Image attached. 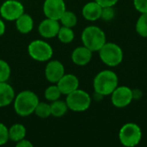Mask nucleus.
<instances>
[{"label": "nucleus", "instance_id": "obj_1", "mask_svg": "<svg viewBox=\"0 0 147 147\" xmlns=\"http://www.w3.org/2000/svg\"><path fill=\"white\" fill-rule=\"evenodd\" d=\"M38 103L39 98L34 92L31 90H23L15 96L14 109L18 115L25 117L34 112Z\"/></svg>", "mask_w": 147, "mask_h": 147}, {"label": "nucleus", "instance_id": "obj_2", "mask_svg": "<svg viewBox=\"0 0 147 147\" xmlns=\"http://www.w3.org/2000/svg\"><path fill=\"white\" fill-rule=\"evenodd\" d=\"M118 86V77L110 70L100 71L94 78L93 87L95 92L105 96L111 95Z\"/></svg>", "mask_w": 147, "mask_h": 147}, {"label": "nucleus", "instance_id": "obj_3", "mask_svg": "<svg viewBox=\"0 0 147 147\" xmlns=\"http://www.w3.org/2000/svg\"><path fill=\"white\" fill-rule=\"evenodd\" d=\"M81 38L84 46L92 52H98L107 42L105 33L96 26L86 27L83 30Z\"/></svg>", "mask_w": 147, "mask_h": 147}, {"label": "nucleus", "instance_id": "obj_4", "mask_svg": "<svg viewBox=\"0 0 147 147\" xmlns=\"http://www.w3.org/2000/svg\"><path fill=\"white\" fill-rule=\"evenodd\" d=\"M102 61L109 66H117L123 59V52L121 47L113 42H106L98 51Z\"/></svg>", "mask_w": 147, "mask_h": 147}, {"label": "nucleus", "instance_id": "obj_5", "mask_svg": "<svg viewBox=\"0 0 147 147\" xmlns=\"http://www.w3.org/2000/svg\"><path fill=\"white\" fill-rule=\"evenodd\" d=\"M141 139V128L135 123L130 122L123 125L119 132V140L124 146H136L140 144Z\"/></svg>", "mask_w": 147, "mask_h": 147}, {"label": "nucleus", "instance_id": "obj_6", "mask_svg": "<svg viewBox=\"0 0 147 147\" xmlns=\"http://www.w3.org/2000/svg\"><path fill=\"white\" fill-rule=\"evenodd\" d=\"M65 102L69 109L75 112H83L90 108L91 98L86 91L77 89L67 95Z\"/></svg>", "mask_w": 147, "mask_h": 147}, {"label": "nucleus", "instance_id": "obj_7", "mask_svg": "<svg viewBox=\"0 0 147 147\" xmlns=\"http://www.w3.org/2000/svg\"><path fill=\"white\" fill-rule=\"evenodd\" d=\"M28 53L29 56L40 62H44L49 60L53 53L52 47L46 41L36 40L30 42L28 47Z\"/></svg>", "mask_w": 147, "mask_h": 147}, {"label": "nucleus", "instance_id": "obj_8", "mask_svg": "<svg viewBox=\"0 0 147 147\" xmlns=\"http://www.w3.org/2000/svg\"><path fill=\"white\" fill-rule=\"evenodd\" d=\"M23 13V5L16 0H7L0 7V15L7 21H16Z\"/></svg>", "mask_w": 147, "mask_h": 147}, {"label": "nucleus", "instance_id": "obj_9", "mask_svg": "<svg viewBox=\"0 0 147 147\" xmlns=\"http://www.w3.org/2000/svg\"><path fill=\"white\" fill-rule=\"evenodd\" d=\"M133 100V90L127 86H117L111 94L112 104L119 109L128 106Z\"/></svg>", "mask_w": 147, "mask_h": 147}, {"label": "nucleus", "instance_id": "obj_10", "mask_svg": "<svg viewBox=\"0 0 147 147\" xmlns=\"http://www.w3.org/2000/svg\"><path fill=\"white\" fill-rule=\"evenodd\" d=\"M66 10L64 0H45L43 11L47 18L59 20L63 13Z\"/></svg>", "mask_w": 147, "mask_h": 147}, {"label": "nucleus", "instance_id": "obj_11", "mask_svg": "<svg viewBox=\"0 0 147 147\" xmlns=\"http://www.w3.org/2000/svg\"><path fill=\"white\" fill-rule=\"evenodd\" d=\"M65 75L64 65L59 60H52L47 63L45 68V76L47 81L52 84H57Z\"/></svg>", "mask_w": 147, "mask_h": 147}, {"label": "nucleus", "instance_id": "obj_12", "mask_svg": "<svg viewBox=\"0 0 147 147\" xmlns=\"http://www.w3.org/2000/svg\"><path fill=\"white\" fill-rule=\"evenodd\" d=\"M60 24L59 22V20L47 17V19L43 20L40 23L38 27V31L42 37L50 39L57 36Z\"/></svg>", "mask_w": 147, "mask_h": 147}, {"label": "nucleus", "instance_id": "obj_13", "mask_svg": "<svg viewBox=\"0 0 147 147\" xmlns=\"http://www.w3.org/2000/svg\"><path fill=\"white\" fill-rule=\"evenodd\" d=\"M57 86L59 87L62 95H68L72 91L78 89L79 80L77 76L73 74H65L57 83Z\"/></svg>", "mask_w": 147, "mask_h": 147}, {"label": "nucleus", "instance_id": "obj_14", "mask_svg": "<svg viewBox=\"0 0 147 147\" xmlns=\"http://www.w3.org/2000/svg\"><path fill=\"white\" fill-rule=\"evenodd\" d=\"M92 51H90L86 47H78L75 48L71 53V60L72 62L79 66L86 65L90 63L92 58Z\"/></svg>", "mask_w": 147, "mask_h": 147}, {"label": "nucleus", "instance_id": "obj_15", "mask_svg": "<svg viewBox=\"0 0 147 147\" xmlns=\"http://www.w3.org/2000/svg\"><path fill=\"white\" fill-rule=\"evenodd\" d=\"M102 7L99 5L96 1L87 3L82 9L83 16L88 21H96L101 18Z\"/></svg>", "mask_w": 147, "mask_h": 147}, {"label": "nucleus", "instance_id": "obj_16", "mask_svg": "<svg viewBox=\"0 0 147 147\" xmlns=\"http://www.w3.org/2000/svg\"><path fill=\"white\" fill-rule=\"evenodd\" d=\"M15 91L6 82H0V108L9 105L15 99Z\"/></svg>", "mask_w": 147, "mask_h": 147}, {"label": "nucleus", "instance_id": "obj_17", "mask_svg": "<svg viewBox=\"0 0 147 147\" xmlns=\"http://www.w3.org/2000/svg\"><path fill=\"white\" fill-rule=\"evenodd\" d=\"M16 26L17 30L22 34H28L34 28L33 18L28 14H22L16 20Z\"/></svg>", "mask_w": 147, "mask_h": 147}, {"label": "nucleus", "instance_id": "obj_18", "mask_svg": "<svg viewBox=\"0 0 147 147\" xmlns=\"http://www.w3.org/2000/svg\"><path fill=\"white\" fill-rule=\"evenodd\" d=\"M26 128L22 124H14L9 128V140L13 142H18L25 139Z\"/></svg>", "mask_w": 147, "mask_h": 147}, {"label": "nucleus", "instance_id": "obj_19", "mask_svg": "<svg viewBox=\"0 0 147 147\" xmlns=\"http://www.w3.org/2000/svg\"><path fill=\"white\" fill-rule=\"evenodd\" d=\"M51 106V115L55 117H61L65 115V113L68 110V106L65 102L56 100L52 102Z\"/></svg>", "mask_w": 147, "mask_h": 147}, {"label": "nucleus", "instance_id": "obj_20", "mask_svg": "<svg viewBox=\"0 0 147 147\" xmlns=\"http://www.w3.org/2000/svg\"><path fill=\"white\" fill-rule=\"evenodd\" d=\"M59 41H61L62 43H70L74 39V32L72 30L71 28H68V27H60L59 33L57 34Z\"/></svg>", "mask_w": 147, "mask_h": 147}, {"label": "nucleus", "instance_id": "obj_21", "mask_svg": "<svg viewBox=\"0 0 147 147\" xmlns=\"http://www.w3.org/2000/svg\"><path fill=\"white\" fill-rule=\"evenodd\" d=\"M61 24L65 27H68V28H73L74 26L77 25L78 22V18L77 16L71 12V11H68L65 10L63 15L61 16V17L59 18V20Z\"/></svg>", "mask_w": 147, "mask_h": 147}, {"label": "nucleus", "instance_id": "obj_22", "mask_svg": "<svg viewBox=\"0 0 147 147\" xmlns=\"http://www.w3.org/2000/svg\"><path fill=\"white\" fill-rule=\"evenodd\" d=\"M136 31L141 37H147V13H141L136 22Z\"/></svg>", "mask_w": 147, "mask_h": 147}, {"label": "nucleus", "instance_id": "obj_23", "mask_svg": "<svg viewBox=\"0 0 147 147\" xmlns=\"http://www.w3.org/2000/svg\"><path fill=\"white\" fill-rule=\"evenodd\" d=\"M34 113L40 118H43V119L47 118L50 115H51V106H50V104H47L46 102H39Z\"/></svg>", "mask_w": 147, "mask_h": 147}, {"label": "nucleus", "instance_id": "obj_24", "mask_svg": "<svg viewBox=\"0 0 147 147\" xmlns=\"http://www.w3.org/2000/svg\"><path fill=\"white\" fill-rule=\"evenodd\" d=\"M61 95L62 94L57 85H51L47 87L45 90V98L50 102H53L59 99Z\"/></svg>", "mask_w": 147, "mask_h": 147}, {"label": "nucleus", "instance_id": "obj_25", "mask_svg": "<svg viewBox=\"0 0 147 147\" xmlns=\"http://www.w3.org/2000/svg\"><path fill=\"white\" fill-rule=\"evenodd\" d=\"M10 71L9 64L4 60L0 59V82H6L9 78Z\"/></svg>", "mask_w": 147, "mask_h": 147}, {"label": "nucleus", "instance_id": "obj_26", "mask_svg": "<svg viewBox=\"0 0 147 147\" xmlns=\"http://www.w3.org/2000/svg\"><path fill=\"white\" fill-rule=\"evenodd\" d=\"M114 6H109V7H102V15L101 18L106 22H109L114 19L115 16V11L113 8Z\"/></svg>", "mask_w": 147, "mask_h": 147}, {"label": "nucleus", "instance_id": "obj_27", "mask_svg": "<svg viewBox=\"0 0 147 147\" xmlns=\"http://www.w3.org/2000/svg\"><path fill=\"white\" fill-rule=\"evenodd\" d=\"M9 140V129L7 127L0 122V146H3L8 142Z\"/></svg>", "mask_w": 147, "mask_h": 147}, {"label": "nucleus", "instance_id": "obj_28", "mask_svg": "<svg viewBox=\"0 0 147 147\" xmlns=\"http://www.w3.org/2000/svg\"><path fill=\"white\" fill-rule=\"evenodd\" d=\"M134 8L140 13H147V0H134Z\"/></svg>", "mask_w": 147, "mask_h": 147}, {"label": "nucleus", "instance_id": "obj_29", "mask_svg": "<svg viewBox=\"0 0 147 147\" xmlns=\"http://www.w3.org/2000/svg\"><path fill=\"white\" fill-rule=\"evenodd\" d=\"M95 1L102 7H109V6H115L119 0H95Z\"/></svg>", "mask_w": 147, "mask_h": 147}, {"label": "nucleus", "instance_id": "obj_30", "mask_svg": "<svg viewBox=\"0 0 147 147\" xmlns=\"http://www.w3.org/2000/svg\"><path fill=\"white\" fill-rule=\"evenodd\" d=\"M16 146L17 147H33V144L25 139H22V140L16 142Z\"/></svg>", "mask_w": 147, "mask_h": 147}, {"label": "nucleus", "instance_id": "obj_31", "mask_svg": "<svg viewBox=\"0 0 147 147\" xmlns=\"http://www.w3.org/2000/svg\"><path fill=\"white\" fill-rule=\"evenodd\" d=\"M142 96V91L139 89L133 90V98L134 100H139Z\"/></svg>", "mask_w": 147, "mask_h": 147}, {"label": "nucleus", "instance_id": "obj_32", "mask_svg": "<svg viewBox=\"0 0 147 147\" xmlns=\"http://www.w3.org/2000/svg\"><path fill=\"white\" fill-rule=\"evenodd\" d=\"M5 32V24L3 20L0 18V36H2Z\"/></svg>", "mask_w": 147, "mask_h": 147}]
</instances>
